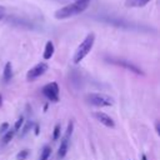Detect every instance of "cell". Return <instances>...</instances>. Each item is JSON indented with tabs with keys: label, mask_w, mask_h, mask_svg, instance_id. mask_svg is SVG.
<instances>
[{
	"label": "cell",
	"mask_w": 160,
	"mask_h": 160,
	"mask_svg": "<svg viewBox=\"0 0 160 160\" xmlns=\"http://www.w3.org/2000/svg\"><path fill=\"white\" fill-rule=\"evenodd\" d=\"M89 5V1H75L72 4H69L59 10L55 11V18L56 19H66L74 15H78L82 12Z\"/></svg>",
	"instance_id": "1"
},
{
	"label": "cell",
	"mask_w": 160,
	"mask_h": 160,
	"mask_svg": "<svg viewBox=\"0 0 160 160\" xmlns=\"http://www.w3.org/2000/svg\"><path fill=\"white\" fill-rule=\"evenodd\" d=\"M94 41H95V35L91 32V34H89L84 40H82V42L78 46V49H76V51H75V54H74V64H79L89 52H90V50L92 49V45H94Z\"/></svg>",
	"instance_id": "2"
},
{
	"label": "cell",
	"mask_w": 160,
	"mask_h": 160,
	"mask_svg": "<svg viewBox=\"0 0 160 160\" xmlns=\"http://www.w3.org/2000/svg\"><path fill=\"white\" fill-rule=\"evenodd\" d=\"M88 101L91 104V105H95V106H99V108H104V106H111L112 105V99L105 94H98V92H94V94H89L86 96Z\"/></svg>",
	"instance_id": "3"
},
{
	"label": "cell",
	"mask_w": 160,
	"mask_h": 160,
	"mask_svg": "<svg viewBox=\"0 0 160 160\" xmlns=\"http://www.w3.org/2000/svg\"><path fill=\"white\" fill-rule=\"evenodd\" d=\"M72 129H74V122L70 121V122L68 124L66 132H65V135L62 136L61 142H60V146H59L58 156H59L60 159H62V158L66 155V152H68V149H69V140H70V136H71V134H72Z\"/></svg>",
	"instance_id": "4"
},
{
	"label": "cell",
	"mask_w": 160,
	"mask_h": 160,
	"mask_svg": "<svg viewBox=\"0 0 160 160\" xmlns=\"http://www.w3.org/2000/svg\"><path fill=\"white\" fill-rule=\"evenodd\" d=\"M41 91H42L44 96H45L46 99H49L50 101H54V102L59 101V86H58V84H56L55 81L46 84V85L42 88Z\"/></svg>",
	"instance_id": "5"
},
{
	"label": "cell",
	"mask_w": 160,
	"mask_h": 160,
	"mask_svg": "<svg viewBox=\"0 0 160 160\" xmlns=\"http://www.w3.org/2000/svg\"><path fill=\"white\" fill-rule=\"evenodd\" d=\"M46 70H48V64H45V62H39V64H36L35 66H32V68L28 71V74H26V80H28V81H34L35 79H38V78H40L41 75H44V74L46 72Z\"/></svg>",
	"instance_id": "6"
},
{
	"label": "cell",
	"mask_w": 160,
	"mask_h": 160,
	"mask_svg": "<svg viewBox=\"0 0 160 160\" xmlns=\"http://www.w3.org/2000/svg\"><path fill=\"white\" fill-rule=\"evenodd\" d=\"M94 116L96 118L98 121H100L102 125L108 126V128H114L115 126V122L114 120L105 112H101V111H98V112H94Z\"/></svg>",
	"instance_id": "7"
},
{
	"label": "cell",
	"mask_w": 160,
	"mask_h": 160,
	"mask_svg": "<svg viewBox=\"0 0 160 160\" xmlns=\"http://www.w3.org/2000/svg\"><path fill=\"white\" fill-rule=\"evenodd\" d=\"M111 62H114V64H116L119 66H122V68H125V69H128V70H130V71H132V72H135L138 75H142L144 74L138 66H135L134 64H131V62H129L126 60H111Z\"/></svg>",
	"instance_id": "8"
},
{
	"label": "cell",
	"mask_w": 160,
	"mask_h": 160,
	"mask_svg": "<svg viewBox=\"0 0 160 160\" xmlns=\"http://www.w3.org/2000/svg\"><path fill=\"white\" fill-rule=\"evenodd\" d=\"M52 55H54V44L51 41H48L46 45H45V50H44L42 56H44L45 60H49Z\"/></svg>",
	"instance_id": "9"
},
{
	"label": "cell",
	"mask_w": 160,
	"mask_h": 160,
	"mask_svg": "<svg viewBox=\"0 0 160 160\" xmlns=\"http://www.w3.org/2000/svg\"><path fill=\"white\" fill-rule=\"evenodd\" d=\"M2 78H4V81H5V82H8V81L12 78V65H11V62H10V61L5 64V68H4V75H2Z\"/></svg>",
	"instance_id": "10"
},
{
	"label": "cell",
	"mask_w": 160,
	"mask_h": 160,
	"mask_svg": "<svg viewBox=\"0 0 160 160\" xmlns=\"http://www.w3.org/2000/svg\"><path fill=\"white\" fill-rule=\"evenodd\" d=\"M149 1L150 0H126L125 5L129 6V8H140V6L146 5Z\"/></svg>",
	"instance_id": "11"
},
{
	"label": "cell",
	"mask_w": 160,
	"mask_h": 160,
	"mask_svg": "<svg viewBox=\"0 0 160 160\" xmlns=\"http://www.w3.org/2000/svg\"><path fill=\"white\" fill-rule=\"evenodd\" d=\"M50 154H51V148L49 145H45L40 152V159L39 160H48L50 158Z\"/></svg>",
	"instance_id": "12"
},
{
	"label": "cell",
	"mask_w": 160,
	"mask_h": 160,
	"mask_svg": "<svg viewBox=\"0 0 160 160\" xmlns=\"http://www.w3.org/2000/svg\"><path fill=\"white\" fill-rule=\"evenodd\" d=\"M14 134H15V130L12 129V130H8L6 132H5V135H4V138H2V144H8L12 138H14Z\"/></svg>",
	"instance_id": "13"
},
{
	"label": "cell",
	"mask_w": 160,
	"mask_h": 160,
	"mask_svg": "<svg viewBox=\"0 0 160 160\" xmlns=\"http://www.w3.org/2000/svg\"><path fill=\"white\" fill-rule=\"evenodd\" d=\"M28 156H29V150L24 149V150H20V152H18L16 160H25Z\"/></svg>",
	"instance_id": "14"
},
{
	"label": "cell",
	"mask_w": 160,
	"mask_h": 160,
	"mask_svg": "<svg viewBox=\"0 0 160 160\" xmlns=\"http://www.w3.org/2000/svg\"><path fill=\"white\" fill-rule=\"evenodd\" d=\"M60 130H61V126L58 124V125H55V128H54V132H52V140H58L59 138H60Z\"/></svg>",
	"instance_id": "15"
},
{
	"label": "cell",
	"mask_w": 160,
	"mask_h": 160,
	"mask_svg": "<svg viewBox=\"0 0 160 160\" xmlns=\"http://www.w3.org/2000/svg\"><path fill=\"white\" fill-rule=\"evenodd\" d=\"M31 125H32V122H31V121L29 120V121H28V122H26V124L24 125V128L21 129V132H20V136H24V135H25V134H26V132H28V131L30 130V128H31Z\"/></svg>",
	"instance_id": "16"
},
{
	"label": "cell",
	"mask_w": 160,
	"mask_h": 160,
	"mask_svg": "<svg viewBox=\"0 0 160 160\" xmlns=\"http://www.w3.org/2000/svg\"><path fill=\"white\" fill-rule=\"evenodd\" d=\"M22 124H24V118L22 116H20L18 120H16V122H15V125H14V130H15V132L22 126Z\"/></svg>",
	"instance_id": "17"
},
{
	"label": "cell",
	"mask_w": 160,
	"mask_h": 160,
	"mask_svg": "<svg viewBox=\"0 0 160 160\" xmlns=\"http://www.w3.org/2000/svg\"><path fill=\"white\" fill-rule=\"evenodd\" d=\"M9 130V124L8 122H2L1 125H0V132L2 134V132H6Z\"/></svg>",
	"instance_id": "18"
},
{
	"label": "cell",
	"mask_w": 160,
	"mask_h": 160,
	"mask_svg": "<svg viewBox=\"0 0 160 160\" xmlns=\"http://www.w3.org/2000/svg\"><path fill=\"white\" fill-rule=\"evenodd\" d=\"M2 16H4V8H0V20L2 19Z\"/></svg>",
	"instance_id": "19"
},
{
	"label": "cell",
	"mask_w": 160,
	"mask_h": 160,
	"mask_svg": "<svg viewBox=\"0 0 160 160\" xmlns=\"http://www.w3.org/2000/svg\"><path fill=\"white\" fill-rule=\"evenodd\" d=\"M156 132L160 134V128H159V122H156Z\"/></svg>",
	"instance_id": "20"
},
{
	"label": "cell",
	"mask_w": 160,
	"mask_h": 160,
	"mask_svg": "<svg viewBox=\"0 0 160 160\" xmlns=\"http://www.w3.org/2000/svg\"><path fill=\"white\" fill-rule=\"evenodd\" d=\"M39 134V126L36 125V128H35V135H38Z\"/></svg>",
	"instance_id": "21"
},
{
	"label": "cell",
	"mask_w": 160,
	"mask_h": 160,
	"mask_svg": "<svg viewBox=\"0 0 160 160\" xmlns=\"http://www.w3.org/2000/svg\"><path fill=\"white\" fill-rule=\"evenodd\" d=\"M141 160H148V159H146V155H145V154H142V155H141Z\"/></svg>",
	"instance_id": "22"
},
{
	"label": "cell",
	"mask_w": 160,
	"mask_h": 160,
	"mask_svg": "<svg viewBox=\"0 0 160 160\" xmlns=\"http://www.w3.org/2000/svg\"><path fill=\"white\" fill-rule=\"evenodd\" d=\"M1 105H2V96L0 95V106H1Z\"/></svg>",
	"instance_id": "23"
},
{
	"label": "cell",
	"mask_w": 160,
	"mask_h": 160,
	"mask_svg": "<svg viewBox=\"0 0 160 160\" xmlns=\"http://www.w3.org/2000/svg\"><path fill=\"white\" fill-rule=\"evenodd\" d=\"M76 1H89V0H76Z\"/></svg>",
	"instance_id": "24"
}]
</instances>
